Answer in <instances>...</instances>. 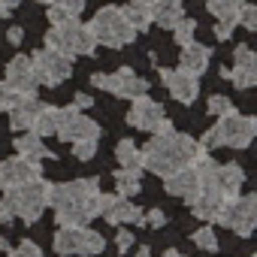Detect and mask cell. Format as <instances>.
<instances>
[{
    "label": "cell",
    "instance_id": "1",
    "mask_svg": "<svg viewBox=\"0 0 257 257\" xmlns=\"http://www.w3.org/2000/svg\"><path fill=\"white\" fill-rule=\"evenodd\" d=\"M100 182L97 179H73L64 185H49V206L58 215L61 227H85L100 215L97 206Z\"/></svg>",
    "mask_w": 257,
    "mask_h": 257
},
{
    "label": "cell",
    "instance_id": "2",
    "mask_svg": "<svg viewBox=\"0 0 257 257\" xmlns=\"http://www.w3.org/2000/svg\"><path fill=\"white\" fill-rule=\"evenodd\" d=\"M206 152L194 137L188 134H179V131H167V134H155L152 143H146V149H140L143 155V170L167 179L170 173L194 164V158Z\"/></svg>",
    "mask_w": 257,
    "mask_h": 257
},
{
    "label": "cell",
    "instance_id": "3",
    "mask_svg": "<svg viewBox=\"0 0 257 257\" xmlns=\"http://www.w3.org/2000/svg\"><path fill=\"white\" fill-rule=\"evenodd\" d=\"M257 134V121L248 118V115H239V112H230V115H221L218 124L212 131L203 134L200 146L209 152V149H218V146H227V149H248L251 140Z\"/></svg>",
    "mask_w": 257,
    "mask_h": 257
},
{
    "label": "cell",
    "instance_id": "4",
    "mask_svg": "<svg viewBox=\"0 0 257 257\" xmlns=\"http://www.w3.org/2000/svg\"><path fill=\"white\" fill-rule=\"evenodd\" d=\"M46 49L61 52L67 58H73V55H94L97 40H94L88 25H82L79 19H70L64 25H52V31L46 34Z\"/></svg>",
    "mask_w": 257,
    "mask_h": 257
},
{
    "label": "cell",
    "instance_id": "5",
    "mask_svg": "<svg viewBox=\"0 0 257 257\" xmlns=\"http://www.w3.org/2000/svg\"><path fill=\"white\" fill-rule=\"evenodd\" d=\"M49 185H52V182H46L43 176H37V179L25 182L22 188L7 191L4 200L10 203V209H13L16 218H22L25 224H34V221L49 209Z\"/></svg>",
    "mask_w": 257,
    "mask_h": 257
},
{
    "label": "cell",
    "instance_id": "6",
    "mask_svg": "<svg viewBox=\"0 0 257 257\" xmlns=\"http://www.w3.org/2000/svg\"><path fill=\"white\" fill-rule=\"evenodd\" d=\"M91 34L97 40V46H109V49H124L127 43H134L137 31L134 25L124 19L121 7H103L94 19H91Z\"/></svg>",
    "mask_w": 257,
    "mask_h": 257
},
{
    "label": "cell",
    "instance_id": "7",
    "mask_svg": "<svg viewBox=\"0 0 257 257\" xmlns=\"http://www.w3.org/2000/svg\"><path fill=\"white\" fill-rule=\"evenodd\" d=\"M215 224L239 233V236H251L254 227H257V197L254 194H239V197H227Z\"/></svg>",
    "mask_w": 257,
    "mask_h": 257
},
{
    "label": "cell",
    "instance_id": "8",
    "mask_svg": "<svg viewBox=\"0 0 257 257\" xmlns=\"http://www.w3.org/2000/svg\"><path fill=\"white\" fill-rule=\"evenodd\" d=\"M91 85L100 91H109L115 97H124V100H137V97L149 94V82L143 76H137L131 67H121L118 73H94Z\"/></svg>",
    "mask_w": 257,
    "mask_h": 257
},
{
    "label": "cell",
    "instance_id": "9",
    "mask_svg": "<svg viewBox=\"0 0 257 257\" xmlns=\"http://www.w3.org/2000/svg\"><path fill=\"white\" fill-rule=\"evenodd\" d=\"M31 64H34V73H37V82L46 85V88H58L61 82H67L73 76V58H67L61 52H52V49L34 52Z\"/></svg>",
    "mask_w": 257,
    "mask_h": 257
},
{
    "label": "cell",
    "instance_id": "10",
    "mask_svg": "<svg viewBox=\"0 0 257 257\" xmlns=\"http://www.w3.org/2000/svg\"><path fill=\"white\" fill-rule=\"evenodd\" d=\"M55 137H61L64 143H79V140H100V124L91 121L88 115H82L76 106L58 109V127Z\"/></svg>",
    "mask_w": 257,
    "mask_h": 257
},
{
    "label": "cell",
    "instance_id": "11",
    "mask_svg": "<svg viewBox=\"0 0 257 257\" xmlns=\"http://www.w3.org/2000/svg\"><path fill=\"white\" fill-rule=\"evenodd\" d=\"M127 124L137 127V131H149V134H167V131H173V124L167 121L164 106L155 103V100H149L146 94L134 100L131 112H127Z\"/></svg>",
    "mask_w": 257,
    "mask_h": 257
},
{
    "label": "cell",
    "instance_id": "12",
    "mask_svg": "<svg viewBox=\"0 0 257 257\" xmlns=\"http://www.w3.org/2000/svg\"><path fill=\"white\" fill-rule=\"evenodd\" d=\"M37 176H40V164H34V161H25V158H7V161H0V191L22 188L25 182L37 179Z\"/></svg>",
    "mask_w": 257,
    "mask_h": 257
},
{
    "label": "cell",
    "instance_id": "13",
    "mask_svg": "<svg viewBox=\"0 0 257 257\" xmlns=\"http://www.w3.org/2000/svg\"><path fill=\"white\" fill-rule=\"evenodd\" d=\"M19 97L22 94H34L37 91V73H34V64H31V58H25V55H16L10 64H7V79H4Z\"/></svg>",
    "mask_w": 257,
    "mask_h": 257
},
{
    "label": "cell",
    "instance_id": "14",
    "mask_svg": "<svg viewBox=\"0 0 257 257\" xmlns=\"http://www.w3.org/2000/svg\"><path fill=\"white\" fill-rule=\"evenodd\" d=\"M161 82H164L167 91H170L179 103H185V106H191V103L200 97V82H197V76H188V73H182V70H167V67H161Z\"/></svg>",
    "mask_w": 257,
    "mask_h": 257
},
{
    "label": "cell",
    "instance_id": "15",
    "mask_svg": "<svg viewBox=\"0 0 257 257\" xmlns=\"http://www.w3.org/2000/svg\"><path fill=\"white\" fill-rule=\"evenodd\" d=\"M164 188H167V194H173V197H182L185 203H191L197 194H200V176H197V170L188 164V167H182V170H176V173H170L167 179H164Z\"/></svg>",
    "mask_w": 257,
    "mask_h": 257
},
{
    "label": "cell",
    "instance_id": "16",
    "mask_svg": "<svg viewBox=\"0 0 257 257\" xmlns=\"http://www.w3.org/2000/svg\"><path fill=\"white\" fill-rule=\"evenodd\" d=\"M209 58H212V52L206 49V46H200V43H185L182 46V55H179V70L182 73H188V76H203L206 73V67H209Z\"/></svg>",
    "mask_w": 257,
    "mask_h": 257
},
{
    "label": "cell",
    "instance_id": "17",
    "mask_svg": "<svg viewBox=\"0 0 257 257\" xmlns=\"http://www.w3.org/2000/svg\"><path fill=\"white\" fill-rule=\"evenodd\" d=\"M227 194H221L218 188H200V194L191 200V212L194 218H203V221H215L221 206H224Z\"/></svg>",
    "mask_w": 257,
    "mask_h": 257
},
{
    "label": "cell",
    "instance_id": "18",
    "mask_svg": "<svg viewBox=\"0 0 257 257\" xmlns=\"http://www.w3.org/2000/svg\"><path fill=\"white\" fill-rule=\"evenodd\" d=\"M40 100L34 97V94H22L13 106H10V127L13 131H31V121H34V115L40 112Z\"/></svg>",
    "mask_w": 257,
    "mask_h": 257
},
{
    "label": "cell",
    "instance_id": "19",
    "mask_svg": "<svg viewBox=\"0 0 257 257\" xmlns=\"http://www.w3.org/2000/svg\"><path fill=\"white\" fill-rule=\"evenodd\" d=\"M242 185H245V170L239 164H218V170H215V188L221 194L239 197Z\"/></svg>",
    "mask_w": 257,
    "mask_h": 257
},
{
    "label": "cell",
    "instance_id": "20",
    "mask_svg": "<svg viewBox=\"0 0 257 257\" xmlns=\"http://www.w3.org/2000/svg\"><path fill=\"white\" fill-rule=\"evenodd\" d=\"M103 218L109 221V224H143V209L137 206V203H131V197H121L118 194V200L103 212Z\"/></svg>",
    "mask_w": 257,
    "mask_h": 257
},
{
    "label": "cell",
    "instance_id": "21",
    "mask_svg": "<svg viewBox=\"0 0 257 257\" xmlns=\"http://www.w3.org/2000/svg\"><path fill=\"white\" fill-rule=\"evenodd\" d=\"M185 19V7L182 0H152V25L161 28H173Z\"/></svg>",
    "mask_w": 257,
    "mask_h": 257
},
{
    "label": "cell",
    "instance_id": "22",
    "mask_svg": "<svg viewBox=\"0 0 257 257\" xmlns=\"http://www.w3.org/2000/svg\"><path fill=\"white\" fill-rule=\"evenodd\" d=\"M16 152H19V158L34 161V164H43L46 158H55L52 149H49V146L43 143V137H37V134H22V137L16 140Z\"/></svg>",
    "mask_w": 257,
    "mask_h": 257
},
{
    "label": "cell",
    "instance_id": "23",
    "mask_svg": "<svg viewBox=\"0 0 257 257\" xmlns=\"http://www.w3.org/2000/svg\"><path fill=\"white\" fill-rule=\"evenodd\" d=\"M121 13L134 25V31H149L152 28V0H131L127 7H121Z\"/></svg>",
    "mask_w": 257,
    "mask_h": 257
},
{
    "label": "cell",
    "instance_id": "24",
    "mask_svg": "<svg viewBox=\"0 0 257 257\" xmlns=\"http://www.w3.org/2000/svg\"><path fill=\"white\" fill-rule=\"evenodd\" d=\"M55 127H58V109L43 103L40 112H37L34 121H31V134H37V137H52Z\"/></svg>",
    "mask_w": 257,
    "mask_h": 257
},
{
    "label": "cell",
    "instance_id": "25",
    "mask_svg": "<svg viewBox=\"0 0 257 257\" xmlns=\"http://www.w3.org/2000/svg\"><path fill=\"white\" fill-rule=\"evenodd\" d=\"M224 79H233L236 88L248 91L257 85V64H233V70H221Z\"/></svg>",
    "mask_w": 257,
    "mask_h": 257
},
{
    "label": "cell",
    "instance_id": "26",
    "mask_svg": "<svg viewBox=\"0 0 257 257\" xmlns=\"http://www.w3.org/2000/svg\"><path fill=\"white\" fill-rule=\"evenodd\" d=\"M103 248H106V239H103L97 230H91L88 224L79 227V245H76V254H82V257H94V254H100Z\"/></svg>",
    "mask_w": 257,
    "mask_h": 257
},
{
    "label": "cell",
    "instance_id": "27",
    "mask_svg": "<svg viewBox=\"0 0 257 257\" xmlns=\"http://www.w3.org/2000/svg\"><path fill=\"white\" fill-rule=\"evenodd\" d=\"M115 194H121V197H131V194H140V188H143V170H118L115 173Z\"/></svg>",
    "mask_w": 257,
    "mask_h": 257
},
{
    "label": "cell",
    "instance_id": "28",
    "mask_svg": "<svg viewBox=\"0 0 257 257\" xmlns=\"http://www.w3.org/2000/svg\"><path fill=\"white\" fill-rule=\"evenodd\" d=\"M115 158H118V164L124 170H143V155H140L134 140H121L118 149H115Z\"/></svg>",
    "mask_w": 257,
    "mask_h": 257
},
{
    "label": "cell",
    "instance_id": "29",
    "mask_svg": "<svg viewBox=\"0 0 257 257\" xmlns=\"http://www.w3.org/2000/svg\"><path fill=\"white\" fill-rule=\"evenodd\" d=\"M76 245H79V227H61L55 233V251L58 254L70 257V254H76Z\"/></svg>",
    "mask_w": 257,
    "mask_h": 257
},
{
    "label": "cell",
    "instance_id": "30",
    "mask_svg": "<svg viewBox=\"0 0 257 257\" xmlns=\"http://www.w3.org/2000/svg\"><path fill=\"white\" fill-rule=\"evenodd\" d=\"M245 0H209V13L215 19H236V10Z\"/></svg>",
    "mask_w": 257,
    "mask_h": 257
},
{
    "label": "cell",
    "instance_id": "31",
    "mask_svg": "<svg viewBox=\"0 0 257 257\" xmlns=\"http://www.w3.org/2000/svg\"><path fill=\"white\" fill-rule=\"evenodd\" d=\"M170 31H173V40H176L179 46H185V43H191V40H194L197 22H194V19H182V22H179V25H173Z\"/></svg>",
    "mask_w": 257,
    "mask_h": 257
},
{
    "label": "cell",
    "instance_id": "32",
    "mask_svg": "<svg viewBox=\"0 0 257 257\" xmlns=\"http://www.w3.org/2000/svg\"><path fill=\"white\" fill-rule=\"evenodd\" d=\"M206 109H209V115H215V118L236 112V109H233V103H230V97H224V94H212V97H209V103H206Z\"/></svg>",
    "mask_w": 257,
    "mask_h": 257
},
{
    "label": "cell",
    "instance_id": "33",
    "mask_svg": "<svg viewBox=\"0 0 257 257\" xmlns=\"http://www.w3.org/2000/svg\"><path fill=\"white\" fill-rule=\"evenodd\" d=\"M191 239H194V245H197V248H203V251H218V236H215V230H212V227H200Z\"/></svg>",
    "mask_w": 257,
    "mask_h": 257
},
{
    "label": "cell",
    "instance_id": "34",
    "mask_svg": "<svg viewBox=\"0 0 257 257\" xmlns=\"http://www.w3.org/2000/svg\"><path fill=\"white\" fill-rule=\"evenodd\" d=\"M236 25H242L245 31H254V28H257V10L248 4V0L236 10Z\"/></svg>",
    "mask_w": 257,
    "mask_h": 257
},
{
    "label": "cell",
    "instance_id": "35",
    "mask_svg": "<svg viewBox=\"0 0 257 257\" xmlns=\"http://www.w3.org/2000/svg\"><path fill=\"white\" fill-rule=\"evenodd\" d=\"M73 155L79 161H91L97 155V140H79V143H73Z\"/></svg>",
    "mask_w": 257,
    "mask_h": 257
},
{
    "label": "cell",
    "instance_id": "36",
    "mask_svg": "<svg viewBox=\"0 0 257 257\" xmlns=\"http://www.w3.org/2000/svg\"><path fill=\"white\" fill-rule=\"evenodd\" d=\"M7 251H10V257H43V251H40L31 239L19 242V248H7Z\"/></svg>",
    "mask_w": 257,
    "mask_h": 257
},
{
    "label": "cell",
    "instance_id": "37",
    "mask_svg": "<svg viewBox=\"0 0 257 257\" xmlns=\"http://www.w3.org/2000/svg\"><path fill=\"white\" fill-rule=\"evenodd\" d=\"M19 100V94L7 85V82H0V112H10V106Z\"/></svg>",
    "mask_w": 257,
    "mask_h": 257
},
{
    "label": "cell",
    "instance_id": "38",
    "mask_svg": "<svg viewBox=\"0 0 257 257\" xmlns=\"http://www.w3.org/2000/svg\"><path fill=\"white\" fill-rule=\"evenodd\" d=\"M233 31H236V19H218V25H215V37L218 40H230Z\"/></svg>",
    "mask_w": 257,
    "mask_h": 257
},
{
    "label": "cell",
    "instance_id": "39",
    "mask_svg": "<svg viewBox=\"0 0 257 257\" xmlns=\"http://www.w3.org/2000/svg\"><path fill=\"white\" fill-rule=\"evenodd\" d=\"M55 7H61L64 13H70L73 19H79V13L85 10V0H52Z\"/></svg>",
    "mask_w": 257,
    "mask_h": 257
},
{
    "label": "cell",
    "instance_id": "40",
    "mask_svg": "<svg viewBox=\"0 0 257 257\" xmlns=\"http://www.w3.org/2000/svg\"><path fill=\"white\" fill-rule=\"evenodd\" d=\"M143 224H149V227H164V224H167V215H164L161 209L143 212Z\"/></svg>",
    "mask_w": 257,
    "mask_h": 257
},
{
    "label": "cell",
    "instance_id": "41",
    "mask_svg": "<svg viewBox=\"0 0 257 257\" xmlns=\"http://www.w3.org/2000/svg\"><path fill=\"white\" fill-rule=\"evenodd\" d=\"M236 64H257V55L251 52V46H236Z\"/></svg>",
    "mask_w": 257,
    "mask_h": 257
},
{
    "label": "cell",
    "instance_id": "42",
    "mask_svg": "<svg viewBox=\"0 0 257 257\" xmlns=\"http://www.w3.org/2000/svg\"><path fill=\"white\" fill-rule=\"evenodd\" d=\"M115 245H118V251L124 254V251H131V245H134V236L127 233V230H118V236H115Z\"/></svg>",
    "mask_w": 257,
    "mask_h": 257
},
{
    "label": "cell",
    "instance_id": "43",
    "mask_svg": "<svg viewBox=\"0 0 257 257\" xmlns=\"http://www.w3.org/2000/svg\"><path fill=\"white\" fill-rule=\"evenodd\" d=\"M70 19H73L70 13H64L61 7L52 4V10H49V22H52V25H64V22H70Z\"/></svg>",
    "mask_w": 257,
    "mask_h": 257
},
{
    "label": "cell",
    "instance_id": "44",
    "mask_svg": "<svg viewBox=\"0 0 257 257\" xmlns=\"http://www.w3.org/2000/svg\"><path fill=\"white\" fill-rule=\"evenodd\" d=\"M0 221H4V224H13L16 221V215H13V209H10L7 200H0Z\"/></svg>",
    "mask_w": 257,
    "mask_h": 257
},
{
    "label": "cell",
    "instance_id": "45",
    "mask_svg": "<svg viewBox=\"0 0 257 257\" xmlns=\"http://www.w3.org/2000/svg\"><path fill=\"white\" fill-rule=\"evenodd\" d=\"M91 103H94V100H91L88 94H76V100H73V106H76L79 112H82V109H91Z\"/></svg>",
    "mask_w": 257,
    "mask_h": 257
},
{
    "label": "cell",
    "instance_id": "46",
    "mask_svg": "<svg viewBox=\"0 0 257 257\" xmlns=\"http://www.w3.org/2000/svg\"><path fill=\"white\" fill-rule=\"evenodd\" d=\"M7 37H10V43H13V46H19V43L25 40V31H22V28H10V34H7Z\"/></svg>",
    "mask_w": 257,
    "mask_h": 257
},
{
    "label": "cell",
    "instance_id": "47",
    "mask_svg": "<svg viewBox=\"0 0 257 257\" xmlns=\"http://www.w3.org/2000/svg\"><path fill=\"white\" fill-rule=\"evenodd\" d=\"M13 13H16V7L10 4V0H0V19H10Z\"/></svg>",
    "mask_w": 257,
    "mask_h": 257
},
{
    "label": "cell",
    "instance_id": "48",
    "mask_svg": "<svg viewBox=\"0 0 257 257\" xmlns=\"http://www.w3.org/2000/svg\"><path fill=\"white\" fill-rule=\"evenodd\" d=\"M164 257H185V254H179V251H176V248H170V251H167V254H164Z\"/></svg>",
    "mask_w": 257,
    "mask_h": 257
},
{
    "label": "cell",
    "instance_id": "49",
    "mask_svg": "<svg viewBox=\"0 0 257 257\" xmlns=\"http://www.w3.org/2000/svg\"><path fill=\"white\" fill-rule=\"evenodd\" d=\"M10 248V239H4V236H0V251H7Z\"/></svg>",
    "mask_w": 257,
    "mask_h": 257
},
{
    "label": "cell",
    "instance_id": "50",
    "mask_svg": "<svg viewBox=\"0 0 257 257\" xmlns=\"http://www.w3.org/2000/svg\"><path fill=\"white\" fill-rule=\"evenodd\" d=\"M140 257H149V248H146V245L140 248Z\"/></svg>",
    "mask_w": 257,
    "mask_h": 257
},
{
    "label": "cell",
    "instance_id": "51",
    "mask_svg": "<svg viewBox=\"0 0 257 257\" xmlns=\"http://www.w3.org/2000/svg\"><path fill=\"white\" fill-rule=\"evenodd\" d=\"M37 4H52V0H37Z\"/></svg>",
    "mask_w": 257,
    "mask_h": 257
}]
</instances>
